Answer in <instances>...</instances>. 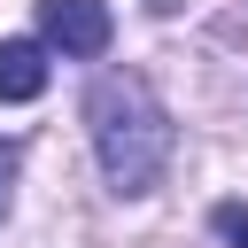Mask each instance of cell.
Segmentation results:
<instances>
[{
  "mask_svg": "<svg viewBox=\"0 0 248 248\" xmlns=\"http://www.w3.org/2000/svg\"><path fill=\"white\" fill-rule=\"evenodd\" d=\"M85 132H93L108 194H155L163 186L178 132H170V108L155 101V85L140 70H101L85 85Z\"/></svg>",
  "mask_w": 248,
  "mask_h": 248,
  "instance_id": "1",
  "label": "cell"
},
{
  "mask_svg": "<svg viewBox=\"0 0 248 248\" xmlns=\"http://www.w3.org/2000/svg\"><path fill=\"white\" fill-rule=\"evenodd\" d=\"M39 39L62 46L70 62H93V54H108L116 16H108V0H39Z\"/></svg>",
  "mask_w": 248,
  "mask_h": 248,
  "instance_id": "2",
  "label": "cell"
},
{
  "mask_svg": "<svg viewBox=\"0 0 248 248\" xmlns=\"http://www.w3.org/2000/svg\"><path fill=\"white\" fill-rule=\"evenodd\" d=\"M39 93H46V46L0 39V101H39Z\"/></svg>",
  "mask_w": 248,
  "mask_h": 248,
  "instance_id": "3",
  "label": "cell"
},
{
  "mask_svg": "<svg viewBox=\"0 0 248 248\" xmlns=\"http://www.w3.org/2000/svg\"><path fill=\"white\" fill-rule=\"evenodd\" d=\"M209 232H217L225 248H248V202H217V209H209Z\"/></svg>",
  "mask_w": 248,
  "mask_h": 248,
  "instance_id": "4",
  "label": "cell"
},
{
  "mask_svg": "<svg viewBox=\"0 0 248 248\" xmlns=\"http://www.w3.org/2000/svg\"><path fill=\"white\" fill-rule=\"evenodd\" d=\"M16 170H23V147L0 140V217H8V202H16Z\"/></svg>",
  "mask_w": 248,
  "mask_h": 248,
  "instance_id": "5",
  "label": "cell"
}]
</instances>
